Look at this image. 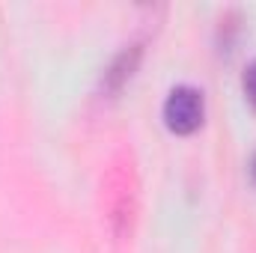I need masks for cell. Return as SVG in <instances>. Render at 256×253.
I'll return each mask as SVG.
<instances>
[{
    "label": "cell",
    "instance_id": "cell-3",
    "mask_svg": "<svg viewBox=\"0 0 256 253\" xmlns=\"http://www.w3.org/2000/svg\"><path fill=\"white\" fill-rule=\"evenodd\" d=\"M242 86H244V96H248V102L256 108V60L248 68H244V78H242Z\"/></svg>",
    "mask_w": 256,
    "mask_h": 253
},
{
    "label": "cell",
    "instance_id": "cell-1",
    "mask_svg": "<svg viewBox=\"0 0 256 253\" xmlns=\"http://www.w3.org/2000/svg\"><path fill=\"white\" fill-rule=\"evenodd\" d=\"M202 116H206V102H202V92L196 86L182 84V86L170 90V96L164 102V122L170 131L191 134L202 126Z\"/></svg>",
    "mask_w": 256,
    "mask_h": 253
},
{
    "label": "cell",
    "instance_id": "cell-4",
    "mask_svg": "<svg viewBox=\"0 0 256 253\" xmlns=\"http://www.w3.org/2000/svg\"><path fill=\"white\" fill-rule=\"evenodd\" d=\"M250 170H254V179H256V155H254V167H250Z\"/></svg>",
    "mask_w": 256,
    "mask_h": 253
},
{
    "label": "cell",
    "instance_id": "cell-2",
    "mask_svg": "<svg viewBox=\"0 0 256 253\" xmlns=\"http://www.w3.org/2000/svg\"><path fill=\"white\" fill-rule=\"evenodd\" d=\"M143 60V42H128L116 51V57L110 60V66L104 68L102 74V92L104 96H114L131 80V74L137 72V66Z\"/></svg>",
    "mask_w": 256,
    "mask_h": 253
}]
</instances>
